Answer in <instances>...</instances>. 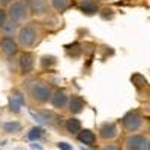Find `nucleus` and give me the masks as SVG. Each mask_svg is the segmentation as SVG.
Returning <instances> with one entry per match:
<instances>
[{
  "label": "nucleus",
  "instance_id": "4be33fe9",
  "mask_svg": "<svg viewBox=\"0 0 150 150\" xmlns=\"http://www.w3.org/2000/svg\"><path fill=\"white\" fill-rule=\"evenodd\" d=\"M131 81H132V84H135V87H143V86H146L147 84V81H146V78L143 77L141 74H135V75H132V78H131Z\"/></svg>",
  "mask_w": 150,
  "mask_h": 150
},
{
  "label": "nucleus",
  "instance_id": "39448f33",
  "mask_svg": "<svg viewBox=\"0 0 150 150\" xmlns=\"http://www.w3.org/2000/svg\"><path fill=\"white\" fill-rule=\"evenodd\" d=\"M18 42L14 39V38H11V36H3V38H0V51H2L5 56H15L18 53Z\"/></svg>",
  "mask_w": 150,
  "mask_h": 150
},
{
  "label": "nucleus",
  "instance_id": "412c9836",
  "mask_svg": "<svg viewBox=\"0 0 150 150\" xmlns=\"http://www.w3.org/2000/svg\"><path fill=\"white\" fill-rule=\"evenodd\" d=\"M56 63H57V59H56L54 56H44V57L41 59V66H42L44 69L51 68V66H54Z\"/></svg>",
  "mask_w": 150,
  "mask_h": 150
},
{
  "label": "nucleus",
  "instance_id": "f03ea898",
  "mask_svg": "<svg viewBox=\"0 0 150 150\" xmlns=\"http://www.w3.org/2000/svg\"><path fill=\"white\" fill-rule=\"evenodd\" d=\"M8 15L9 18H12L14 21L17 23H23L26 21L30 15V9H29V3L23 2V0H20V2H14L11 3L9 6V11H8Z\"/></svg>",
  "mask_w": 150,
  "mask_h": 150
},
{
  "label": "nucleus",
  "instance_id": "9b49d317",
  "mask_svg": "<svg viewBox=\"0 0 150 150\" xmlns=\"http://www.w3.org/2000/svg\"><path fill=\"white\" fill-rule=\"evenodd\" d=\"M78 9L83 12L84 15H96L101 12V9H99V5L96 0H81V2L78 3Z\"/></svg>",
  "mask_w": 150,
  "mask_h": 150
},
{
  "label": "nucleus",
  "instance_id": "bb28decb",
  "mask_svg": "<svg viewBox=\"0 0 150 150\" xmlns=\"http://www.w3.org/2000/svg\"><path fill=\"white\" fill-rule=\"evenodd\" d=\"M102 150H120V147L116 146V144H108V146H105Z\"/></svg>",
  "mask_w": 150,
  "mask_h": 150
},
{
  "label": "nucleus",
  "instance_id": "aec40b11",
  "mask_svg": "<svg viewBox=\"0 0 150 150\" xmlns=\"http://www.w3.org/2000/svg\"><path fill=\"white\" fill-rule=\"evenodd\" d=\"M51 6L57 12H65L69 8V0H51Z\"/></svg>",
  "mask_w": 150,
  "mask_h": 150
},
{
  "label": "nucleus",
  "instance_id": "5701e85b",
  "mask_svg": "<svg viewBox=\"0 0 150 150\" xmlns=\"http://www.w3.org/2000/svg\"><path fill=\"white\" fill-rule=\"evenodd\" d=\"M66 53L71 57H78L80 53H81V50L78 48V44H72V47L71 45H66Z\"/></svg>",
  "mask_w": 150,
  "mask_h": 150
},
{
  "label": "nucleus",
  "instance_id": "2eb2a0df",
  "mask_svg": "<svg viewBox=\"0 0 150 150\" xmlns=\"http://www.w3.org/2000/svg\"><path fill=\"white\" fill-rule=\"evenodd\" d=\"M68 107H69V111L72 112V114H80V112L84 110V107H86V101H84L81 96L74 95V96L69 99Z\"/></svg>",
  "mask_w": 150,
  "mask_h": 150
},
{
  "label": "nucleus",
  "instance_id": "dca6fc26",
  "mask_svg": "<svg viewBox=\"0 0 150 150\" xmlns=\"http://www.w3.org/2000/svg\"><path fill=\"white\" fill-rule=\"evenodd\" d=\"M2 32L5 33V36H15V35H18V32H20V29H18V23L17 21H14L12 18H8L6 21H5V24L2 27Z\"/></svg>",
  "mask_w": 150,
  "mask_h": 150
},
{
  "label": "nucleus",
  "instance_id": "f8f14e48",
  "mask_svg": "<svg viewBox=\"0 0 150 150\" xmlns=\"http://www.w3.org/2000/svg\"><path fill=\"white\" fill-rule=\"evenodd\" d=\"M30 14L39 17L48 12V0H29Z\"/></svg>",
  "mask_w": 150,
  "mask_h": 150
},
{
  "label": "nucleus",
  "instance_id": "1a4fd4ad",
  "mask_svg": "<svg viewBox=\"0 0 150 150\" xmlns=\"http://www.w3.org/2000/svg\"><path fill=\"white\" fill-rule=\"evenodd\" d=\"M117 134H119V129L114 122H105L99 128V135H101L102 140H112L117 137Z\"/></svg>",
  "mask_w": 150,
  "mask_h": 150
},
{
  "label": "nucleus",
  "instance_id": "ddd939ff",
  "mask_svg": "<svg viewBox=\"0 0 150 150\" xmlns=\"http://www.w3.org/2000/svg\"><path fill=\"white\" fill-rule=\"evenodd\" d=\"M30 116L39 123V125H51L54 122V114L53 112H48V111H35V110H30Z\"/></svg>",
  "mask_w": 150,
  "mask_h": 150
},
{
  "label": "nucleus",
  "instance_id": "4468645a",
  "mask_svg": "<svg viewBox=\"0 0 150 150\" xmlns=\"http://www.w3.org/2000/svg\"><path fill=\"white\" fill-rule=\"evenodd\" d=\"M77 138L84 146H90V147L95 146V143H96V135L92 129H81L77 135Z\"/></svg>",
  "mask_w": 150,
  "mask_h": 150
},
{
  "label": "nucleus",
  "instance_id": "a878e982",
  "mask_svg": "<svg viewBox=\"0 0 150 150\" xmlns=\"http://www.w3.org/2000/svg\"><path fill=\"white\" fill-rule=\"evenodd\" d=\"M57 147L60 150H72V146L69 143H65V141H62V143H57Z\"/></svg>",
  "mask_w": 150,
  "mask_h": 150
},
{
  "label": "nucleus",
  "instance_id": "393cba45",
  "mask_svg": "<svg viewBox=\"0 0 150 150\" xmlns=\"http://www.w3.org/2000/svg\"><path fill=\"white\" fill-rule=\"evenodd\" d=\"M8 20V12L3 9V8H0V27L5 24V21Z\"/></svg>",
  "mask_w": 150,
  "mask_h": 150
},
{
  "label": "nucleus",
  "instance_id": "7ed1b4c3",
  "mask_svg": "<svg viewBox=\"0 0 150 150\" xmlns=\"http://www.w3.org/2000/svg\"><path fill=\"white\" fill-rule=\"evenodd\" d=\"M143 123V117L140 114L138 110H132V111H128L126 114L122 117V125L123 128L126 129L128 132H135L138 131L140 126Z\"/></svg>",
  "mask_w": 150,
  "mask_h": 150
},
{
  "label": "nucleus",
  "instance_id": "a211bd4d",
  "mask_svg": "<svg viewBox=\"0 0 150 150\" xmlns=\"http://www.w3.org/2000/svg\"><path fill=\"white\" fill-rule=\"evenodd\" d=\"M3 131L6 132V134H15V132H20V129H21V123L20 122H5L3 123Z\"/></svg>",
  "mask_w": 150,
  "mask_h": 150
},
{
  "label": "nucleus",
  "instance_id": "423d86ee",
  "mask_svg": "<svg viewBox=\"0 0 150 150\" xmlns=\"http://www.w3.org/2000/svg\"><path fill=\"white\" fill-rule=\"evenodd\" d=\"M18 68L23 75H27L35 68V56L32 53H23L18 57Z\"/></svg>",
  "mask_w": 150,
  "mask_h": 150
},
{
  "label": "nucleus",
  "instance_id": "9d476101",
  "mask_svg": "<svg viewBox=\"0 0 150 150\" xmlns=\"http://www.w3.org/2000/svg\"><path fill=\"white\" fill-rule=\"evenodd\" d=\"M51 104L54 108H59V110L65 108L69 104V98H68L66 92L63 89H56L53 92V96H51Z\"/></svg>",
  "mask_w": 150,
  "mask_h": 150
},
{
  "label": "nucleus",
  "instance_id": "c85d7f7f",
  "mask_svg": "<svg viewBox=\"0 0 150 150\" xmlns=\"http://www.w3.org/2000/svg\"><path fill=\"white\" fill-rule=\"evenodd\" d=\"M30 147H32V149H38V150H41V149H42L41 146H38V144H32Z\"/></svg>",
  "mask_w": 150,
  "mask_h": 150
},
{
  "label": "nucleus",
  "instance_id": "7c9ffc66",
  "mask_svg": "<svg viewBox=\"0 0 150 150\" xmlns=\"http://www.w3.org/2000/svg\"><path fill=\"white\" fill-rule=\"evenodd\" d=\"M149 96H150V92H149Z\"/></svg>",
  "mask_w": 150,
  "mask_h": 150
},
{
  "label": "nucleus",
  "instance_id": "b1692460",
  "mask_svg": "<svg viewBox=\"0 0 150 150\" xmlns=\"http://www.w3.org/2000/svg\"><path fill=\"white\" fill-rule=\"evenodd\" d=\"M99 15H101L102 20H112V17H114V11H112L111 8H104L101 12H99Z\"/></svg>",
  "mask_w": 150,
  "mask_h": 150
},
{
  "label": "nucleus",
  "instance_id": "6ab92c4d",
  "mask_svg": "<svg viewBox=\"0 0 150 150\" xmlns=\"http://www.w3.org/2000/svg\"><path fill=\"white\" fill-rule=\"evenodd\" d=\"M42 134H44V129H42L41 126H33V128L27 132V138H29L30 141H36V140H39L41 137H42Z\"/></svg>",
  "mask_w": 150,
  "mask_h": 150
},
{
  "label": "nucleus",
  "instance_id": "f3484780",
  "mask_svg": "<svg viewBox=\"0 0 150 150\" xmlns=\"http://www.w3.org/2000/svg\"><path fill=\"white\" fill-rule=\"evenodd\" d=\"M65 128H66V131H68L69 134L78 135V132L81 131V122H80V119H77V117H71V119L66 120Z\"/></svg>",
  "mask_w": 150,
  "mask_h": 150
},
{
  "label": "nucleus",
  "instance_id": "f257e3e1",
  "mask_svg": "<svg viewBox=\"0 0 150 150\" xmlns=\"http://www.w3.org/2000/svg\"><path fill=\"white\" fill-rule=\"evenodd\" d=\"M27 90H29V95L32 96L33 101L39 102V104H45L48 101H51L53 90H51V87L44 81H32V83H29Z\"/></svg>",
  "mask_w": 150,
  "mask_h": 150
},
{
  "label": "nucleus",
  "instance_id": "20e7f679",
  "mask_svg": "<svg viewBox=\"0 0 150 150\" xmlns=\"http://www.w3.org/2000/svg\"><path fill=\"white\" fill-rule=\"evenodd\" d=\"M36 36H38V33H36V29L33 26H24L20 29V32L17 35V42L23 48H29L35 44Z\"/></svg>",
  "mask_w": 150,
  "mask_h": 150
},
{
  "label": "nucleus",
  "instance_id": "0eeeda50",
  "mask_svg": "<svg viewBox=\"0 0 150 150\" xmlns=\"http://www.w3.org/2000/svg\"><path fill=\"white\" fill-rule=\"evenodd\" d=\"M24 96L21 92L18 90H12V93L9 95L8 98V107H9V111L11 112H15V114H18V112L21 111V107L24 105Z\"/></svg>",
  "mask_w": 150,
  "mask_h": 150
},
{
  "label": "nucleus",
  "instance_id": "cd10ccee",
  "mask_svg": "<svg viewBox=\"0 0 150 150\" xmlns=\"http://www.w3.org/2000/svg\"><path fill=\"white\" fill-rule=\"evenodd\" d=\"M12 2V0H0V3H2V5H9Z\"/></svg>",
  "mask_w": 150,
  "mask_h": 150
},
{
  "label": "nucleus",
  "instance_id": "6e6552de",
  "mask_svg": "<svg viewBox=\"0 0 150 150\" xmlns=\"http://www.w3.org/2000/svg\"><path fill=\"white\" fill-rule=\"evenodd\" d=\"M147 138L144 135H131L126 138L125 144L129 150H146L147 149Z\"/></svg>",
  "mask_w": 150,
  "mask_h": 150
},
{
  "label": "nucleus",
  "instance_id": "c756f323",
  "mask_svg": "<svg viewBox=\"0 0 150 150\" xmlns=\"http://www.w3.org/2000/svg\"><path fill=\"white\" fill-rule=\"evenodd\" d=\"M146 150H150V141L147 143V149H146Z\"/></svg>",
  "mask_w": 150,
  "mask_h": 150
}]
</instances>
